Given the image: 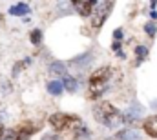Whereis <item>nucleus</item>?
Instances as JSON below:
<instances>
[{
    "mask_svg": "<svg viewBox=\"0 0 157 140\" xmlns=\"http://www.w3.org/2000/svg\"><path fill=\"white\" fill-rule=\"evenodd\" d=\"M62 86H64V91H70V93H75L78 89V82L75 76H71V75H66V76H62Z\"/></svg>",
    "mask_w": 157,
    "mask_h": 140,
    "instance_id": "11",
    "label": "nucleus"
},
{
    "mask_svg": "<svg viewBox=\"0 0 157 140\" xmlns=\"http://www.w3.org/2000/svg\"><path fill=\"white\" fill-rule=\"evenodd\" d=\"M49 126L55 129V131H64L68 127L75 129L78 126H82L80 118L75 115H68V113H53L49 116Z\"/></svg>",
    "mask_w": 157,
    "mask_h": 140,
    "instance_id": "4",
    "label": "nucleus"
},
{
    "mask_svg": "<svg viewBox=\"0 0 157 140\" xmlns=\"http://www.w3.org/2000/svg\"><path fill=\"white\" fill-rule=\"evenodd\" d=\"M40 140H59V137L57 135H44Z\"/></svg>",
    "mask_w": 157,
    "mask_h": 140,
    "instance_id": "20",
    "label": "nucleus"
},
{
    "mask_svg": "<svg viewBox=\"0 0 157 140\" xmlns=\"http://www.w3.org/2000/svg\"><path fill=\"white\" fill-rule=\"evenodd\" d=\"M46 89H48L49 95H53V97H60V95L64 93L62 80H49V82L46 84Z\"/></svg>",
    "mask_w": 157,
    "mask_h": 140,
    "instance_id": "10",
    "label": "nucleus"
},
{
    "mask_svg": "<svg viewBox=\"0 0 157 140\" xmlns=\"http://www.w3.org/2000/svg\"><path fill=\"white\" fill-rule=\"evenodd\" d=\"M88 2H90V6H93V7H95V6L99 4V0H88Z\"/></svg>",
    "mask_w": 157,
    "mask_h": 140,
    "instance_id": "23",
    "label": "nucleus"
},
{
    "mask_svg": "<svg viewBox=\"0 0 157 140\" xmlns=\"http://www.w3.org/2000/svg\"><path fill=\"white\" fill-rule=\"evenodd\" d=\"M150 17H152V20H157V11H155V9H152V11H150Z\"/></svg>",
    "mask_w": 157,
    "mask_h": 140,
    "instance_id": "21",
    "label": "nucleus"
},
{
    "mask_svg": "<svg viewBox=\"0 0 157 140\" xmlns=\"http://www.w3.org/2000/svg\"><path fill=\"white\" fill-rule=\"evenodd\" d=\"M48 69H49L51 75H57V76H66L68 75V66L64 62H60V60H53Z\"/></svg>",
    "mask_w": 157,
    "mask_h": 140,
    "instance_id": "9",
    "label": "nucleus"
},
{
    "mask_svg": "<svg viewBox=\"0 0 157 140\" xmlns=\"http://www.w3.org/2000/svg\"><path fill=\"white\" fill-rule=\"evenodd\" d=\"M144 33L150 36V38H155V35H157V24H155V20L144 22Z\"/></svg>",
    "mask_w": 157,
    "mask_h": 140,
    "instance_id": "16",
    "label": "nucleus"
},
{
    "mask_svg": "<svg viewBox=\"0 0 157 140\" xmlns=\"http://www.w3.org/2000/svg\"><path fill=\"white\" fill-rule=\"evenodd\" d=\"M143 113H144V107L139 104V102H132L130 107L124 111V113H121L122 115V122L124 124H133V122H137L139 118H143Z\"/></svg>",
    "mask_w": 157,
    "mask_h": 140,
    "instance_id": "5",
    "label": "nucleus"
},
{
    "mask_svg": "<svg viewBox=\"0 0 157 140\" xmlns=\"http://www.w3.org/2000/svg\"><path fill=\"white\" fill-rule=\"evenodd\" d=\"M112 76H113V68H110V66H102V68L93 71L90 75V80H88V89H90L88 91V97L90 98L101 97L106 91L108 82H110Z\"/></svg>",
    "mask_w": 157,
    "mask_h": 140,
    "instance_id": "2",
    "label": "nucleus"
},
{
    "mask_svg": "<svg viewBox=\"0 0 157 140\" xmlns=\"http://www.w3.org/2000/svg\"><path fill=\"white\" fill-rule=\"evenodd\" d=\"M93 116H95L97 122H101L102 126H106L110 129H115L117 126L122 124L121 111L112 102H106V100H99L93 105Z\"/></svg>",
    "mask_w": 157,
    "mask_h": 140,
    "instance_id": "1",
    "label": "nucleus"
},
{
    "mask_svg": "<svg viewBox=\"0 0 157 140\" xmlns=\"http://www.w3.org/2000/svg\"><path fill=\"white\" fill-rule=\"evenodd\" d=\"M148 57V47L146 46H135V60H137V66L143 64V60Z\"/></svg>",
    "mask_w": 157,
    "mask_h": 140,
    "instance_id": "14",
    "label": "nucleus"
},
{
    "mask_svg": "<svg viewBox=\"0 0 157 140\" xmlns=\"http://www.w3.org/2000/svg\"><path fill=\"white\" fill-rule=\"evenodd\" d=\"M90 62H91V53H82V55H78V57H75V58L70 60V66L84 68V66H88Z\"/></svg>",
    "mask_w": 157,
    "mask_h": 140,
    "instance_id": "12",
    "label": "nucleus"
},
{
    "mask_svg": "<svg viewBox=\"0 0 157 140\" xmlns=\"http://www.w3.org/2000/svg\"><path fill=\"white\" fill-rule=\"evenodd\" d=\"M150 6H152V9H155V6H157V0H150Z\"/></svg>",
    "mask_w": 157,
    "mask_h": 140,
    "instance_id": "24",
    "label": "nucleus"
},
{
    "mask_svg": "<svg viewBox=\"0 0 157 140\" xmlns=\"http://www.w3.org/2000/svg\"><path fill=\"white\" fill-rule=\"evenodd\" d=\"M70 6H71V9L77 13L78 17H82V18H90L91 13H93V6H90L88 0H70Z\"/></svg>",
    "mask_w": 157,
    "mask_h": 140,
    "instance_id": "6",
    "label": "nucleus"
},
{
    "mask_svg": "<svg viewBox=\"0 0 157 140\" xmlns=\"http://www.w3.org/2000/svg\"><path fill=\"white\" fill-rule=\"evenodd\" d=\"M143 129H144V133H146L148 137L157 138V115L148 116V118L143 122Z\"/></svg>",
    "mask_w": 157,
    "mask_h": 140,
    "instance_id": "8",
    "label": "nucleus"
},
{
    "mask_svg": "<svg viewBox=\"0 0 157 140\" xmlns=\"http://www.w3.org/2000/svg\"><path fill=\"white\" fill-rule=\"evenodd\" d=\"M121 47H122V44H121V40H113V44H112V49H113L115 53H119V51H122Z\"/></svg>",
    "mask_w": 157,
    "mask_h": 140,
    "instance_id": "19",
    "label": "nucleus"
},
{
    "mask_svg": "<svg viewBox=\"0 0 157 140\" xmlns=\"http://www.w3.org/2000/svg\"><path fill=\"white\" fill-rule=\"evenodd\" d=\"M122 36H124V33H122V29H121V28L113 29V40H122Z\"/></svg>",
    "mask_w": 157,
    "mask_h": 140,
    "instance_id": "18",
    "label": "nucleus"
},
{
    "mask_svg": "<svg viewBox=\"0 0 157 140\" xmlns=\"http://www.w3.org/2000/svg\"><path fill=\"white\" fill-rule=\"evenodd\" d=\"M42 38H44V33H42V29H39V28L29 33V42L33 46H40L42 44Z\"/></svg>",
    "mask_w": 157,
    "mask_h": 140,
    "instance_id": "15",
    "label": "nucleus"
},
{
    "mask_svg": "<svg viewBox=\"0 0 157 140\" xmlns=\"http://www.w3.org/2000/svg\"><path fill=\"white\" fill-rule=\"evenodd\" d=\"M7 13H9L11 17H28V15L31 13V7H29L26 2H18V4H15V6H11V7L7 9Z\"/></svg>",
    "mask_w": 157,
    "mask_h": 140,
    "instance_id": "7",
    "label": "nucleus"
},
{
    "mask_svg": "<svg viewBox=\"0 0 157 140\" xmlns=\"http://www.w3.org/2000/svg\"><path fill=\"white\" fill-rule=\"evenodd\" d=\"M101 2V0H99ZM113 6H115V2L113 0H104V2H101V4H97L95 7V11L91 13V28L95 29V31H99L102 26H104V22L110 18V15H112V11H113Z\"/></svg>",
    "mask_w": 157,
    "mask_h": 140,
    "instance_id": "3",
    "label": "nucleus"
},
{
    "mask_svg": "<svg viewBox=\"0 0 157 140\" xmlns=\"http://www.w3.org/2000/svg\"><path fill=\"white\" fill-rule=\"evenodd\" d=\"M4 135H6V129L0 126V140H4Z\"/></svg>",
    "mask_w": 157,
    "mask_h": 140,
    "instance_id": "22",
    "label": "nucleus"
},
{
    "mask_svg": "<svg viewBox=\"0 0 157 140\" xmlns=\"http://www.w3.org/2000/svg\"><path fill=\"white\" fill-rule=\"evenodd\" d=\"M115 140H141V135L133 129H122L115 133Z\"/></svg>",
    "mask_w": 157,
    "mask_h": 140,
    "instance_id": "13",
    "label": "nucleus"
},
{
    "mask_svg": "<svg viewBox=\"0 0 157 140\" xmlns=\"http://www.w3.org/2000/svg\"><path fill=\"white\" fill-rule=\"evenodd\" d=\"M28 66H31V58H29V57H28V58H24L22 62H18V64L13 68V76H17V75H18V71H22L24 68H28Z\"/></svg>",
    "mask_w": 157,
    "mask_h": 140,
    "instance_id": "17",
    "label": "nucleus"
}]
</instances>
